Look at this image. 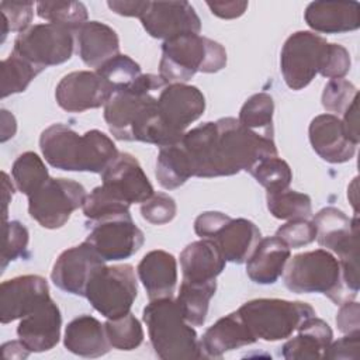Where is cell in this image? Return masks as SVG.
Instances as JSON below:
<instances>
[{
	"label": "cell",
	"instance_id": "cell-6",
	"mask_svg": "<svg viewBox=\"0 0 360 360\" xmlns=\"http://www.w3.org/2000/svg\"><path fill=\"white\" fill-rule=\"evenodd\" d=\"M284 284L297 294H325L339 305L356 298L343 283L340 262L326 249L304 252L290 259L284 267Z\"/></svg>",
	"mask_w": 360,
	"mask_h": 360
},
{
	"label": "cell",
	"instance_id": "cell-41",
	"mask_svg": "<svg viewBox=\"0 0 360 360\" xmlns=\"http://www.w3.org/2000/svg\"><path fill=\"white\" fill-rule=\"evenodd\" d=\"M96 72L112 87L114 93L128 87L142 75L139 65L129 56L121 53L107 60Z\"/></svg>",
	"mask_w": 360,
	"mask_h": 360
},
{
	"label": "cell",
	"instance_id": "cell-24",
	"mask_svg": "<svg viewBox=\"0 0 360 360\" xmlns=\"http://www.w3.org/2000/svg\"><path fill=\"white\" fill-rule=\"evenodd\" d=\"M136 271L150 301L173 297L177 281V263L173 255L150 250L142 257Z\"/></svg>",
	"mask_w": 360,
	"mask_h": 360
},
{
	"label": "cell",
	"instance_id": "cell-38",
	"mask_svg": "<svg viewBox=\"0 0 360 360\" xmlns=\"http://www.w3.org/2000/svg\"><path fill=\"white\" fill-rule=\"evenodd\" d=\"M249 173L267 190V193L287 190L292 180L288 163L278 156H267L257 160L249 169Z\"/></svg>",
	"mask_w": 360,
	"mask_h": 360
},
{
	"label": "cell",
	"instance_id": "cell-45",
	"mask_svg": "<svg viewBox=\"0 0 360 360\" xmlns=\"http://www.w3.org/2000/svg\"><path fill=\"white\" fill-rule=\"evenodd\" d=\"M276 236L281 239L290 249H297L314 242L316 238V229L311 221L298 218L281 225L277 229Z\"/></svg>",
	"mask_w": 360,
	"mask_h": 360
},
{
	"label": "cell",
	"instance_id": "cell-36",
	"mask_svg": "<svg viewBox=\"0 0 360 360\" xmlns=\"http://www.w3.org/2000/svg\"><path fill=\"white\" fill-rule=\"evenodd\" d=\"M35 6L41 18L63 25L73 32L87 22V8L80 1H39Z\"/></svg>",
	"mask_w": 360,
	"mask_h": 360
},
{
	"label": "cell",
	"instance_id": "cell-29",
	"mask_svg": "<svg viewBox=\"0 0 360 360\" xmlns=\"http://www.w3.org/2000/svg\"><path fill=\"white\" fill-rule=\"evenodd\" d=\"M180 266L183 280L186 281H211L222 273L225 259L211 239H201L187 245L180 253Z\"/></svg>",
	"mask_w": 360,
	"mask_h": 360
},
{
	"label": "cell",
	"instance_id": "cell-44",
	"mask_svg": "<svg viewBox=\"0 0 360 360\" xmlns=\"http://www.w3.org/2000/svg\"><path fill=\"white\" fill-rule=\"evenodd\" d=\"M4 245L1 252V270L18 257H24L28 246V231L18 221H4Z\"/></svg>",
	"mask_w": 360,
	"mask_h": 360
},
{
	"label": "cell",
	"instance_id": "cell-10",
	"mask_svg": "<svg viewBox=\"0 0 360 360\" xmlns=\"http://www.w3.org/2000/svg\"><path fill=\"white\" fill-rule=\"evenodd\" d=\"M75 32L63 25L45 22L28 27L14 39L13 53L44 70L72 58Z\"/></svg>",
	"mask_w": 360,
	"mask_h": 360
},
{
	"label": "cell",
	"instance_id": "cell-19",
	"mask_svg": "<svg viewBox=\"0 0 360 360\" xmlns=\"http://www.w3.org/2000/svg\"><path fill=\"white\" fill-rule=\"evenodd\" d=\"M101 264L104 260L84 240L59 255L52 267L51 278L59 290L73 295H84L91 273Z\"/></svg>",
	"mask_w": 360,
	"mask_h": 360
},
{
	"label": "cell",
	"instance_id": "cell-31",
	"mask_svg": "<svg viewBox=\"0 0 360 360\" xmlns=\"http://www.w3.org/2000/svg\"><path fill=\"white\" fill-rule=\"evenodd\" d=\"M217 291V281H186L183 280L176 302L183 318L193 326L204 325L208 314L210 300Z\"/></svg>",
	"mask_w": 360,
	"mask_h": 360
},
{
	"label": "cell",
	"instance_id": "cell-12",
	"mask_svg": "<svg viewBox=\"0 0 360 360\" xmlns=\"http://www.w3.org/2000/svg\"><path fill=\"white\" fill-rule=\"evenodd\" d=\"M328 42L311 31H297L287 38L280 55V70L292 90L307 87L319 73Z\"/></svg>",
	"mask_w": 360,
	"mask_h": 360
},
{
	"label": "cell",
	"instance_id": "cell-1",
	"mask_svg": "<svg viewBox=\"0 0 360 360\" xmlns=\"http://www.w3.org/2000/svg\"><path fill=\"white\" fill-rule=\"evenodd\" d=\"M195 177L232 176L260 159L277 156L273 139L245 128L236 118H219L187 131L179 142Z\"/></svg>",
	"mask_w": 360,
	"mask_h": 360
},
{
	"label": "cell",
	"instance_id": "cell-52",
	"mask_svg": "<svg viewBox=\"0 0 360 360\" xmlns=\"http://www.w3.org/2000/svg\"><path fill=\"white\" fill-rule=\"evenodd\" d=\"M107 6L117 14L125 17H139L145 13L149 6V1H108Z\"/></svg>",
	"mask_w": 360,
	"mask_h": 360
},
{
	"label": "cell",
	"instance_id": "cell-50",
	"mask_svg": "<svg viewBox=\"0 0 360 360\" xmlns=\"http://www.w3.org/2000/svg\"><path fill=\"white\" fill-rule=\"evenodd\" d=\"M360 307L356 301H346L340 304V309L336 316V325L340 332L349 335V333H357L360 332Z\"/></svg>",
	"mask_w": 360,
	"mask_h": 360
},
{
	"label": "cell",
	"instance_id": "cell-14",
	"mask_svg": "<svg viewBox=\"0 0 360 360\" xmlns=\"http://www.w3.org/2000/svg\"><path fill=\"white\" fill-rule=\"evenodd\" d=\"M112 94V87L97 72L89 70L68 73L55 90L58 105L68 112H83L105 105Z\"/></svg>",
	"mask_w": 360,
	"mask_h": 360
},
{
	"label": "cell",
	"instance_id": "cell-3",
	"mask_svg": "<svg viewBox=\"0 0 360 360\" xmlns=\"http://www.w3.org/2000/svg\"><path fill=\"white\" fill-rule=\"evenodd\" d=\"M204 110V94L195 86L166 84L158 96L153 111L143 121L135 138L160 148L176 145L181 141L187 127L197 121Z\"/></svg>",
	"mask_w": 360,
	"mask_h": 360
},
{
	"label": "cell",
	"instance_id": "cell-8",
	"mask_svg": "<svg viewBox=\"0 0 360 360\" xmlns=\"http://www.w3.org/2000/svg\"><path fill=\"white\" fill-rule=\"evenodd\" d=\"M166 83L158 75H141L128 87L115 91L104 105V120L110 132L120 141H132L136 124L156 101L155 91Z\"/></svg>",
	"mask_w": 360,
	"mask_h": 360
},
{
	"label": "cell",
	"instance_id": "cell-21",
	"mask_svg": "<svg viewBox=\"0 0 360 360\" xmlns=\"http://www.w3.org/2000/svg\"><path fill=\"white\" fill-rule=\"evenodd\" d=\"M60 325V311L52 300H48L31 314L21 318L17 335L30 352L41 353L51 350L58 345Z\"/></svg>",
	"mask_w": 360,
	"mask_h": 360
},
{
	"label": "cell",
	"instance_id": "cell-11",
	"mask_svg": "<svg viewBox=\"0 0 360 360\" xmlns=\"http://www.w3.org/2000/svg\"><path fill=\"white\" fill-rule=\"evenodd\" d=\"M84 187L70 179L49 177L44 186L28 197V212L42 228L63 226L72 212L83 205Z\"/></svg>",
	"mask_w": 360,
	"mask_h": 360
},
{
	"label": "cell",
	"instance_id": "cell-23",
	"mask_svg": "<svg viewBox=\"0 0 360 360\" xmlns=\"http://www.w3.org/2000/svg\"><path fill=\"white\" fill-rule=\"evenodd\" d=\"M256 340L238 311H235L218 319L205 330L200 340V347L202 357L219 359L224 353L252 345Z\"/></svg>",
	"mask_w": 360,
	"mask_h": 360
},
{
	"label": "cell",
	"instance_id": "cell-17",
	"mask_svg": "<svg viewBox=\"0 0 360 360\" xmlns=\"http://www.w3.org/2000/svg\"><path fill=\"white\" fill-rule=\"evenodd\" d=\"M101 180V186L129 205L145 202L155 194L139 162L127 152L118 153V156L104 169Z\"/></svg>",
	"mask_w": 360,
	"mask_h": 360
},
{
	"label": "cell",
	"instance_id": "cell-13",
	"mask_svg": "<svg viewBox=\"0 0 360 360\" xmlns=\"http://www.w3.org/2000/svg\"><path fill=\"white\" fill-rule=\"evenodd\" d=\"M143 240V232L134 224L129 212L91 222V231L86 238L104 262L131 257L142 248Z\"/></svg>",
	"mask_w": 360,
	"mask_h": 360
},
{
	"label": "cell",
	"instance_id": "cell-15",
	"mask_svg": "<svg viewBox=\"0 0 360 360\" xmlns=\"http://www.w3.org/2000/svg\"><path fill=\"white\" fill-rule=\"evenodd\" d=\"M139 20L150 37L165 41L184 34H198L201 30L200 17L184 0L149 1Z\"/></svg>",
	"mask_w": 360,
	"mask_h": 360
},
{
	"label": "cell",
	"instance_id": "cell-25",
	"mask_svg": "<svg viewBox=\"0 0 360 360\" xmlns=\"http://www.w3.org/2000/svg\"><path fill=\"white\" fill-rule=\"evenodd\" d=\"M79 56L90 66L98 69L120 52L117 32L104 22L87 21L76 32Z\"/></svg>",
	"mask_w": 360,
	"mask_h": 360
},
{
	"label": "cell",
	"instance_id": "cell-33",
	"mask_svg": "<svg viewBox=\"0 0 360 360\" xmlns=\"http://www.w3.org/2000/svg\"><path fill=\"white\" fill-rule=\"evenodd\" d=\"M274 101L267 93H257L249 97L240 108L238 121L248 129L273 139Z\"/></svg>",
	"mask_w": 360,
	"mask_h": 360
},
{
	"label": "cell",
	"instance_id": "cell-5",
	"mask_svg": "<svg viewBox=\"0 0 360 360\" xmlns=\"http://www.w3.org/2000/svg\"><path fill=\"white\" fill-rule=\"evenodd\" d=\"M225 48L198 34L170 38L162 45L159 76L166 84L186 83L197 72L215 73L225 68Z\"/></svg>",
	"mask_w": 360,
	"mask_h": 360
},
{
	"label": "cell",
	"instance_id": "cell-4",
	"mask_svg": "<svg viewBox=\"0 0 360 360\" xmlns=\"http://www.w3.org/2000/svg\"><path fill=\"white\" fill-rule=\"evenodd\" d=\"M142 319L158 357L163 360L202 357L193 325L183 318L179 304L172 297L152 300L143 308Z\"/></svg>",
	"mask_w": 360,
	"mask_h": 360
},
{
	"label": "cell",
	"instance_id": "cell-54",
	"mask_svg": "<svg viewBox=\"0 0 360 360\" xmlns=\"http://www.w3.org/2000/svg\"><path fill=\"white\" fill-rule=\"evenodd\" d=\"M17 129L15 118L11 112L7 110H1V142H6L7 139L13 138Z\"/></svg>",
	"mask_w": 360,
	"mask_h": 360
},
{
	"label": "cell",
	"instance_id": "cell-30",
	"mask_svg": "<svg viewBox=\"0 0 360 360\" xmlns=\"http://www.w3.org/2000/svg\"><path fill=\"white\" fill-rule=\"evenodd\" d=\"M297 330L298 335L283 345L281 356L287 360L323 359L333 338L330 326L314 315L305 319Z\"/></svg>",
	"mask_w": 360,
	"mask_h": 360
},
{
	"label": "cell",
	"instance_id": "cell-43",
	"mask_svg": "<svg viewBox=\"0 0 360 360\" xmlns=\"http://www.w3.org/2000/svg\"><path fill=\"white\" fill-rule=\"evenodd\" d=\"M0 11L3 18V39L11 32L25 31L34 15V3L32 1H1Z\"/></svg>",
	"mask_w": 360,
	"mask_h": 360
},
{
	"label": "cell",
	"instance_id": "cell-35",
	"mask_svg": "<svg viewBox=\"0 0 360 360\" xmlns=\"http://www.w3.org/2000/svg\"><path fill=\"white\" fill-rule=\"evenodd\" d=\"M266 201L270 214L277 219H307L312 214L311 197L294 190L267 193Z\"/></svg>",
	"mask_w": 360,
	"mask_h": 360
},
{
	"label": "cell",
	"instance_id": "cell-9",
	"mask_svg": "<svg viewBox=\"0 0 360 360\" xmlns=\"http://www.w3.org/2000/svg\"><path fill=\"white\" fill-rule=\"evenodd\" d=\"M136 294L138 285L131 264H101L91 273L84 291L91 307L107 319L127 315Z\"/></svg>",
	"mask_w": 360,
	"mask_h": 360
},
{
	"label": "cell",
	"instance_id": "cell-51",
	"mask_svg": "<svg viewBox=\"0 0 360 360\" xmlns=\"http://www.w3.org/2000/svg\"><path fill=\"white\" fill-rule=\"evenodd\" d=\"M207 6L217 17L231 20L240 17L246 11L248 1H207Z\"/></svg>",
	"mask_w": 360,
	"mask_h": 360
},
{
	"label": "cell",
	"instance_id": "cell-2",
	"mask_svg": "<svg viewBox=\"0 0 360 360\" xmlns=\"http://www.w3.org/2000/svg\"><path fill=\"white\" fill-rule=\"evenodd\" d=\"M45 160L66 172L103 173L118 156L115 143L101 131L91 129L79 135L65 124H52L39 136Z\"/></svg>",
	"mask_w": 360,
	"mask_h": 360
},
{
	"label": "cell",
	"instance_id": "cell-22",
	"mask_svg": "<svg viewBox=\"0 0 360 360\" xmlns=\"http://www.w3.org/2000/svg\"><path fill=\"white\" fill-rule=\"evenodd\" d=\"M305 22L316 32L340 34L360 27L357 1H312L304 13Z\"/></svg>",
	"mask_w": 360,
	"mask_h": 360
},
{
	"label": "cell",
	"instance_id": "cell-34",
	"mask_svg": "<svg viewBox=\"0 0 360 360\" xmlns=\"http://www.w3.org/2000/svg\"><path fill=\"white\" fill-rule=\"evenodd\" d=\"M11 174L18 191L27 197L39 190L49 179L45 163L34 152L21 153L13 163Z\"/></svg>",
	"mask_w": 360,
	"mask_h": 360
},
{
	"label": "cell",
	"instance_id": "cell-37",
	"mask_svg": "<svg viewBox=\"0 0 360 360\" xmlns=\"http://www.w3.org/2000/svg\"><path fill=\"white\" fill-rule=\"evenodd\" d=\"M41 72L28 60L11 53L1 62V98L24 91Z\"/></svg>",
	"mask_w": 360,
	"mask_h": 360
},
{
	"label": "cell",
	"instance_id": "cell-20",
	"mask_svg": "<svg viewBox=\"0 0 360 360\" xmlns=\"http://www.w3.org/2000/svg\"><path fill=\"white\" fill-rule=\"evenodd\" d=\"M312 149L329 163H345L354 156L356 143H353L345 131L343 122L338 115H316L308 128Z\"/></svg>",
	"mask_w": 360,
	"mask_h": 360
},
{
	"label": "cell",
	"instance_id": "cell-28",
	"mask_svg": "<svg viewBox=\"0 0 360 360\" xmlns=\"http://www.w3.org/2000/svg\"><path fill=\"white\" fill-rule=\"evenodd\" d=\"M63 345L70 353L89 359L104 356L111 347L104 325L90 315H80L68 323Z\"/></svg>",
	"mask_w": 360,
	"mask_h": 360
},
{
	"label": "cell",
	"instance_id": "cell-49",
	"mask_svg": "<svg viewBox=\"0 0 360 360\" xmlns=\"http://www.w3.org/2000/svg\"><path fill=\"white\" fill-rule=\"evenodd\" d=\"M229 219L231 217L224 212L205 211L195 218L194 231L200 238L211 239Z\"/></svg>",
	"mask_w": 360,
	"mask_h": 360
},
{
	"label": "cell",
	"instance_id": "cell-27",
	"mask_svg": "<svg viewBox=\"0 0 360 360\" xmlns=\"http://www.w3.org/2000/svg\"><path fill=\"white\" fill-rule=\"evenodd\" d=\"M262 239L260 229L249 219H229L212 238L225 262L245 263Z\"/></svg>",
	"mask_w": 360,
	"mask_h": 360
},
{
	"label": "cell",
	"instance_id": "cell-46",
	"mask_svg": "<svg viewBox=\"0 0 360 360\" xmlns=\"http://www.w3.org/2000/svg\"><path fill=\"white\" fill-rule=\"evenodd\" d=\"M176 211L174 200L166 193H156L141 205L142 218L153 225L170 222L176 217Z\"/></svg>",
	"mask_w": 360,
	"mask_h": 360
},
{
	"label": "cell",
	"instance_id": "cell-39",
	"mask_svg": "<svg viewBox=\"0 0 360 360\" xmlns=\"http://www.w3.org/2000/svg\"><path fill=\"white\" fill-rule=\"evenodd\" d=\"M83 214L90 222L124 215L129 212V204L114 195L104 186L93 188L83 201Z\"/></svg>",
	"mask_w": 360,
	"mask_h": 360
},
{
	"label": "cell",
	"instance_id": "cell-55",
	"mask_svg": "<svg viewBox=\"0 0 360 360\" xmlns=\"http://www.w3.org/2000/svg\"><path fill=\"white\" fill-rule=\"evenodd\" d=\"M1 177H3V202H4V221H6V218H7V204L10 201V194L13 195V193H14V187L10 183L8 176L4 172L1 173Z\"/></svg>",
	"mask_w": 360,
	"mask_h": 360
},
{
	"label": "cell",
	"instance_id": "cell-47",
	"mask_svg": "<svg viewBox=\"0 0 360 360\" xmlns=\"http://www.w3.org/2000/svg\"><path fill=\"white\" fill-rule=\"evenodd\" d=\"M350 70V55L339 44H328L319 73L328 79H343Z\"/></svg>",
	"mask_w": 360,
	"mask_h": 360
},
{
	"label": "cell",
	"instance_id": "cell-53",
	"mask_svg": "<svg viewBox=\"0 0 360 360\" xmlns=\"http://www.w3.org/2000/svg\"><path fill=\"white\" fill-rule=\"evenodd\" d=\"M357 112H359V108H357V98L349 105V108L343 112V127H345V131H346V135L347 138L353 142V143H359L360 141V136H359V120H357Z\"/></svg>",
	"mask_w": 360,
	"mask_h": 360
},
{
	"label": "cell",
	"instance_id": "cell-32",
	"mask_svg": "<svg viewBox=\"0 0 360 360\" xmlns=\"http://www.w3.org/2000/svg\"><path fill=\"white\" fill-rule=\"evenodd\" d=\"M155 174L158 183L166 190H174L183 186L193 176L190 162L180 143L160 148Z\"/></svg>",
	"mask_w": 360,
	"mask_h": 360
},
{
	"label": "cell",
	"instance_id": "cell-7",
	"mask_svg": "<svg viewBox=\"0 0 360 360\" xmlns=\"http://www.w3.org/2000/svg\"><path fill=\"white\" fill-rule=\"evenodd\" d=\"M238 314L256 339L276 342L290 338L315 311L307 302L257 298L240 305Z\"/></svg>",
	"mask_w": 360,
	"mask_h": 360
},
{
	"label": "cell",
	"instance_id": "cell-48",
	"mask_svg": "<svg viewBox=\"0 0 360 360\" xmlns=\"http://www.w3.org/2000/svg\"><path fill=\"white\" fill-rule=\"evenodd\" d=\"M360 332L349 333L345 338L330 342L323 353V359H359Z\"/></svg>",
	"mask_w": 360,
	"mask_h": 360
},
{
	"label": "cell",
	"instance_id": "cell-16",
	"mask_svg": "<svg viewBox=\"0 0 360 360\" xmlns=\"http://www.w3.org/2000/svg\"><path fill=\"white\" fill-rule=\"evenodd\" d=\"M51 300L48 283L37 274H27L3 281L0 285V321L8 323L31 314Z\"/></svg>",
	"mask_w": 360,
	"mask_h": 360
},
{
	"label": "cell",
	"instance_id": "cell-18",
	"mask_svg": "<svg viewBox=\"0 0 360 360\" xmlns=\"http://www.w3.org/2000/svg\"><path fill=\"white\" fill-rule=\"evenodd\" d=\"M316 229V240L326 250L335 252L339 259L359 256V217L350 219L343 211L326 207L318 211L312 219Z\"/></svg>",
	"mask_w": 360,
	"mask_h": 360
},
{
	"label": "cell",
	"instance_id": "cell-40",
	"mask_svg": "<svg viewBox=\"0 0 360 360\" xmlns=\"http://www.w3.org/2000/svg\"><path fill=\"white\" fill-rule=\"evenodd\" d=\"M104 328L110 345L118 350H134L143 340V329L131 312L115 319H107Z\"/></svg>",
	"mask_w": 360,
	"mask_h": 360
},
{
	"label": "cell",
	"instance_id": "cell-26",
	"mask_svg": "<svg viewBox=\"0 0 360 360\" xmlns=\"http://www.w3.org/2000/svg\"><path fill=\"white\" fill-rule=\"evenodd\" d=\"M290 248L277 236L260 239L246 260V274L256 284H273L284 273Z\"/></svg>",
	"mask_w": 360,
	"mask_h": 360
},
{
	"label": "cell",
	"instance_id": "cell-42",
	"mask_svg": "<svg viewBox=\"0 0 360 360\" xmlns=\"http://www.w3.org/2000/svg\"><path fill=\"white\" fill-rule=\"evenodd\" d=\"M357 98V89L345 79H330L322 93V105L326 111L342 114Z\"/></svg>",
	"mask_w": 360,
	"mask_h": 360
}]
</instances>
